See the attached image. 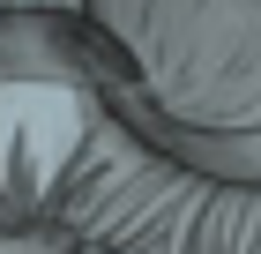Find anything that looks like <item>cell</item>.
Here are the masks:
<instances>
[{
    "mask_svg": "<svg viewBox=\"0 0 261 254\" xmlns=\"http://www.w3.org/2000/svg\"><path fill=\"white\" fill-rule=\"evenodd\" d=\"M0 254H30V247H0Z\"/></svg>",
    "mask_w": 261,
    "mask_h": 254,
    "instance_id": "obj_1",
    "label": "cell"
}]
</instances>
